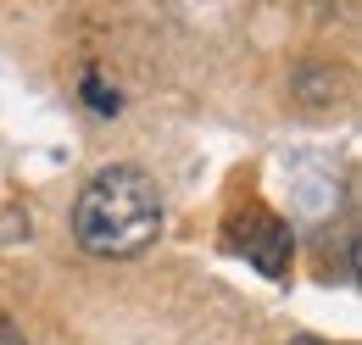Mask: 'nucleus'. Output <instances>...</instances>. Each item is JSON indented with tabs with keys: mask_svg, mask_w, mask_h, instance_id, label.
<instances>
[{
	"mask_svg": "<svg viewBox=\"0 0 362 345\" xmlns=\"http://www.w3.org/2000/svg\"><path fill=\"white\" fill-rule=\"evenodd\" d=\"M162 234V189L145 168L112 162L73 201V240L100 262H134Z\"/></svg>",
	"mask_w": 362,
	"mask_h": 345,
	"instance_id": "obj_1",
	"label": "nucleus"
},
{
	"mask_svg": "<svg viewBox=\"0 0 362 345\" xmlns=\"http://www.w3.org/2000/svg\"><path fill=\"white\" fill-rule=\"evenodd\" d=\"M346 89H351L346 84V67H329V62H307V67L290 73V95H296L301 106H313V112L346 100Z\"/></svg>",
	"mask_w": 362,
	"mask_h": 345,
	"instance_id": "obj_2",
	"label": "nucleus"
},
{
	"mask_svg": "<svg viewBox=\"0 0 362 345\" xmlns=\"http://www.w3.org/2000/svg\"><path fill=\"white\" fill-rule=\"evenodd\" d=\"M245 257L257 262L268 279H279V273L290 267V228H284V223H262V228H257V240L245 245Z\"/></svg>",
	"mask_w": 362,
	"mask_h": 345,
	"instance_id": "obj_3",
	"label": "nucleus"
},
{
	"mask_svg": "<svg viewBox=\"0 0 362 345\" xmlns=\"http://www.w3.org/2000/svg\"><path fill=\"white\" fill-rule=\"evenodd\" d=\"M84 100H90L95 112H117V106H123V100H117L112 89H100V84H95V78H84Z\"/></svg>",
	"mask_w": 362,
	"mask_h": 345,
	"instance_id": "obj_4",
	"label": "nucleus"
},
{
	"mask_svg": "<svg viewBox=\"0 0 362 345\" xmlns=\"http://www.w3.org/2000/svg\"><path fill=\"white\" fill-rule=\"evenodd\" d=\"M0 345H28V340H23V329H17L11 317H0Z\"/></svg>",
	"mask_w": 362,
	"mask_h": 345,
	"instance_id": "obj_5",
	"label": "nucleus"
},
{
	"mask_svg": "<svg viewBox=\"0 0 362 345\" xmlns=\"http://www.w3.org/2000/svg\"><path fill=\"white\" fill-rule=\"evenodd\" d=\"M290 345H323V340H307V334H301V340H290Z\"/></svg>",
	"mask_w": 362,
	"mask_h": 345,
	"instance_id": "obj_6",
	"label": "nucleus"
}]
</instances>
